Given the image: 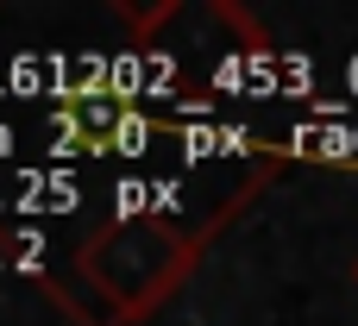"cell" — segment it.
Wrapping results in <instances>:
<instances>
[{
	"label": "cell",
	"instance_id": "cell-1",
	"mask_svg": "<svg viewBox=\"0 0 358 326\" xmlns=\"http://www.w3.org/2000/svg\"><path fill=\"white\" fill-rule=\"evenodd\" d=\"M220 232V220L189 214H126L101 226L76 251V276L101 302V326H138L151 320L201 264V245Z\"/></svg>",
	"mask_w": 358,
	"mask_h": 326
},
{
	"label": "cell",
	"instance_id": "cell-2",
	"mask_svg": "<svg viewBox=\"0 0 358 326\" xmlns=\"http://www.w3.org/2000/svg\"><path fill=\"white\" fill-rule=\"evenodd\" d=\"M352 283H358V258H352Z\"/></svg>",
	"mask_w": 358,
	"mask_h": 326
}]
</instances>
